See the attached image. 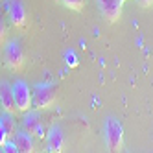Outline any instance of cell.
I'll list each match as a JSON object with an SVG mask.
<instances>
[{
	"mask_svg": "<svg viewBox=\"0 0 153 153\" xmlns=\"http://www.w3.org/2000/svg\"><path fill=\"white\" fill-rule=\"evenodd\" d=\"M57 102V87L52 83H39L31 92V105L37 111H45Z\"/></svg>",
	"mask_w": 153,
	"mask_h": 153,
	"instance_id": "cell-1",
	"label": "cell"
},
{
	"mask_svg": "<svg viewBox=\"0 0 153 153\" xmlns=\"http://www.w3.org/2000/svg\"><path fill=\"white\" fill-rule=\"evenodd\" d=\"M105 142L109 151H120L124 148V127L114 118H109L105 122Z\"/></svg>",
	"mask_w": 153,
	"mask_h": 153,
	"instance_id": "cell-2",
	"label": "cell"
},
{
	"mask_svg": "<svg viewBox=\"0 0 153 153\" xmlns=\"http://www.w3.org/2000/svg\"><path fill=\"white\" fill-rule=\"evenodd\" d=\"M4 63L11 70H20L24 65V50L19 41H9L4 48Z\"/></svg>",
	"mask_w": 153,
	"mask_h": 153,
	"instance_id": "cell-3",
	"label": "cell"
},
{
	"mask_svg": "<svg viewBox=\"0 0 153 153\" xmlns=\"http://www.w3.org/2000/svg\"><path fill=\"white\" fill-rule=\"evenodd\" d=\"M13 96H15V105L19 111H30L31 107V89H30V85L22 79H19L13 83Z\"/></svg>",
	"mask_w": 153,
	"mask_h": 153,
	"instance_id": "cell-4",
	"label": "cell"
},
{
	"mask_svg": "<svg viewBox=\"0 0 153 153\" xmlns=\"http://www.w3.org/2000/svg\"><path fill=\"white\" fill-rule=\"evenodd\" d=\"M22 127H24V131H28L30 135H33L37 138H45L46 137L45 127H42V120H41V116H39L37 111H26L24 113Z\"/></svg>",
	"mask_w": 153,
	"mask_h": 153,
	"instance_id": "cell-5",
	"label": "cell"
},
{
	"mask_svg": "<svg viewBox=\"0 0 153 153\" xmlns=\"http://www.w3.org/2000/svg\"><path fill=\"white\" fill-rule=\"evenodd\" d=\"M96 4L109 22H116L122 15V6H124L122 0H96Z\"/></svg>",
	"mask_w": 153,
	"mask_h": 153,
	"instance_id": "cell-6",
	"label": "cell"
},
{
	"mask_svg": "<svg viewBox=\"0 0 153 153\" xmlns=\"http://www.w3.org/2000/svg\"><path fill=\"white\" fill-rule=\"evenodd\" d=\"M0 107L7 113H17L19 109L15 105V96H13V85L7 81H0Z\"/></svg>",
	"mask_w": 153,
	"mask_h": 153,
	"instance_id": "cell-7",
	"label": "cell"
},
{
	"mask_svg": "<svg viewBox=\"0 0 153 153\" xmlns=\"http://www.w3.org/2000/svg\"><path fill=\"white\" fill-rule=\"evenodd\" d=\"M7 13H9V19H11V24L13 26H17V28L26 26L28 15H26V9H24V6H22L20 0H11V2H9Z\"/></svg>",
	"mask_w": 153,
	"mask_h": 153,
	"instance_id": "cell-8",
	"label": "cell"
},
{
	"mask_svg": "<svg viewBox=\"0 0 153 153\" xmlns=\"http://www.w3.org/2000/svg\"><path fill=\"white\" fill-rule=\"evenodd\" d=\"M63 146H65L63 129L59 126H52V129L46 133V149L50 153H57V151H63Z\"/></svg>",
	"mask_w": 153,
	"mask_h": 153,
	"instance_id": "cell-9",
	"label": "cell"
},
{
	"mask_svg": "<svg viewBox=\"0 0 153 153\" xmlns=\"http://www.w3.org/2000/svg\"><path fill=\"white\" fill-rule=\"evenodd\" d=\"M15 144H17V149L22 151V153H31L35 151V142H33V135H30L28 131H17V135L13 137Z\"/></svg>",
	"mask_w": 153,
	"mask_h": 153,
	"instance_id": "cell-10",
	"label": "cell"
},
{
	"mask_svg": "<svg viewBox=\"0 0 153 153\" xmlns=\"http://www.w3.org/2000/svg\"><path fill=\"white\" fill-rule=\"evenodd\" d=\"M0 124H2V127L6 129V133H7L9 138H13L17 135V122H15V114L13 113L4 111L2 114H0Z\"/></svg>",
	"mask_w": 153,
	"mask_h": 153,
	"instance_id": "cell-11",
	"label": "cell"
},
{
	"mask_svg": "<svg viewBox=\"0 0 153 153\" xmlns=\"http://www.w3.org/2000/svg\"><path fill=\"white\" fill-rule=\"evenodd\" d=\"M63 6H67L68 9H74V11H81L85 6V0H59Z\"/></svg>",
	"mask_w": 153,
	"mask_h": 153,
	"instance_id": "cell-12",
	"label": "cell"
},
{
	"mask_svg": "<svg viewBox=\"0 0 153 153\" xmlns=\"http://www.w3.org/2000/svg\"><path fill=\"white\" fill-rule=\"evenodd\" d=\"M0 148H2V151H6V153H15V151H19V149H17V144H15V140H9V138H7Z\"/></svg>",
	"mask_w": 153,
	"mask_h": 153,
	"instance_id": "cell-13",
	"label": "cell"
},
{
	"mask_svg": "<svg viewBox=\"0 0 153 153\" xmlns=\"http://www.w3.org/2000/svg\"><path fill=\"white\" fill-rule=\"evenodd\" d=\"M7 138H9V137H7V133H6V129L2 127V124H0V146H2Z\"/></svg>",
	"mask_w": 153,
	"mask_h": 153,
	"instance_id": "cell-14",
	"label": "cell"
},
{
	"mask_svg": "<svg viewBox=\"0 0 153 153\" xmlns=\"http://www.w3.org/2000/svg\"><path fill=\"white\" fill-rule=\"evenodd\" d=\"M137 2H138L142 7H151V6H153V0H137Z\"/></svg>",
	"mask_w": 153,
	"mask_h": 153,
	"instance_id": "cell-15",
	"label": "cell"
},
{
	"mask_svg": "<svg viewBox=\"0 0 153 153\" xmlns=\"http://www.w3.org/2000/svg\"><path fill=\"white\" fill-rule=\"evenodd\" d=\"M4 35H6V24H4V20L0 19V41L4 39Z\"/></svg>",
	"mask_w": 153,
	"mask_h": 153,
	"instance_id": "cell-16",
	"label": "cell"
},
{
	"mask_svg": "<svg viewBox=\"0 0 153 153\" xmlns=\"http://www.w3.org/2000/svg\"><path fill=\"white\" fill-rule=\"evenodd\" d=\"M122 2H126V0H122Z\"/></svg>",
	"mask_w": 153,
	"mask_h": 153,
	"instance_id": "cell-17",
	"label": "cell"
}]
</instances>
